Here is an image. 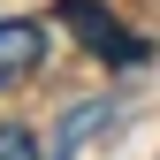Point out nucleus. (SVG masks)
<instances>
[{
    "label": "nucleus",
    "mask_w": 160,
    "mask_h": 160,
    "mask_svg": "<svg viewBox=\"0 0 160 160\" xmlns=\"http://www.w3.org/2000/svg\"><path fill=\"white\" fill-rule=\"evenodd\" d=\"M31 152H46V137L23 122H0V160H31Z\"/></svg>",
    "instance_id": "nucleus-4"
},
{
    "label": "nucleus",
    "mask_w": 160,
    "mask_h": 160,
    "mask_svg": "<svg viewBox=\"0 0 160 160\" xmlns=\"http://www.w3.org/2000/svg\"><path fill=\"white\" fill-rule=\"evenodd\" d=\"M61 23H69V31H84V53H99V61H114V69H137V61L152 53L145 38H137L130 23H114L99 0H61Z\"/></svg>",
    "instance_id": "nucleus-1"
},
{
    "label": "nucleus",
    "mask_w": 160,
    "mask_h": 160,
    "mask_svg": "<svg viewBox=\"0 0 160 160\" xmlns=\"http://www.w3.org/2000/svg\"><path fill=\"white\" fill-rule=\"evenodd\" d=\"M107 130H114V99H76V107L61 114V130H53L46 145H53V152L69 160V152H84V145H99Z\"/></svg>",
    "instance_id": "nucleus-3"
},
{
    "label": "nucleus",
    "mask_w": 160,
    "mask_h": 160,
    "mask_svg": "<svg viewBox=\"0 0 160 160\" xmlns=\"http://www.w3.org/2000/svg\"><path fill=\"white\" fill-rule=\"evenodd\" d=\"M38 61H46V23H31V15H0V84H23Z\"/></svg>",
    "instance_id": "nucleus-2"
}]
</instances>
